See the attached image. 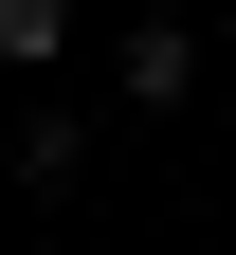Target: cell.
I'll return each mask as SVG.
<instances>
[{
    "mask_svg": "<svg viewBox=\"0 0 236 255\" xmlns=\"http://www.w3.org/2000/svg\"><path fill=\"white\" fill-rule=\"evenodd\" d=\"M73 164H91V128H73V110H18V182H37V201H55V182H73Z\"/></svg>",
    "mask_w": 236,
    "mask_h": 255,
    "instance_id": "cell-3",
    "label": "cell"
},
{
    "mask_svg": "<svg viewBox=\"0 0 236 255\" xmlns=\"http://www.w3.org/2000/svg\"><path fill=\"white\" fill-rule=\"evenodd\" d=\"M73 55V0H0V73H55Z\"/></svg>",
    "mask_w": 236,
    "mask_h": 255,
    "instance_id": "cell-2",
    "label": "cell"
},
{
    "mask_svg": "<svg viewBox=\"0 0 236 255\" xmlns=\"http://www.w3.org/2000/svg\"><path fill=\"white\" fill-rule=\"evenodd\" d=\"M182 91H200V37L182 18H127V110H182Z\"/></svg>",
    "mask_w": 236,
    "mask_h": 255,
    "instance_id": "cell-1",
    "label": "cell"
}]
</instances>
